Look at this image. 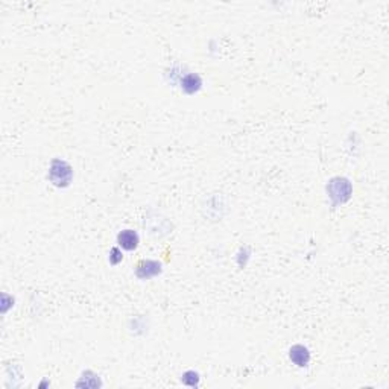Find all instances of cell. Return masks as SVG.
<instances>
[{"label": "cell", "mask_w": 389, "mask_h": 389, "mask_svg": "<svg viewBox=\"0 0 389 389\" xmlns=\"http://www.w3.org/2000/svg\"><path fill=\"white\" fill-rule=\"evenodd\" d=\"M119 242L125 249H134L137 246V243H139V237H137V234L134 231L127 230L119 236Z\"/></svg>", "instance_id": "obj_1"}]
</instances>
